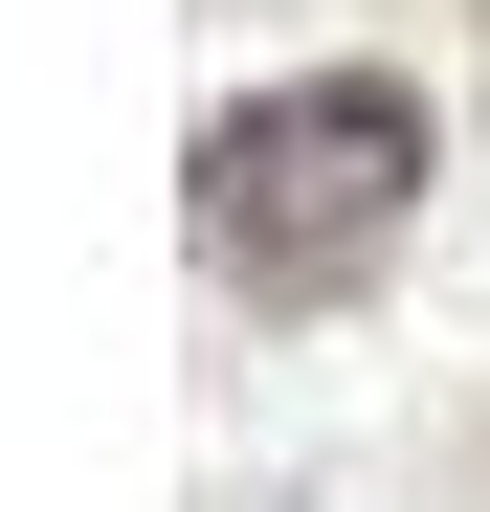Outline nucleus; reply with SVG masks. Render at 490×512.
I'll return each mask as SVG.
<instances>
[{
    "label": "nucleus",
    "mask_w": 490,
    "mask_h": 512,
    "mask_svg": "<svg viewBox=\"0 0 490 512\" xmlns=\"http://www.w3.org/2000/svg\"><path fill=\"white\" fill-rule=\"evenodd\" d=\"M179 179H201V268L268 290V312H312V290H357L379 245L424 223L446 134H424V90H401V67H290V90L201 112Z\"/></svg>",
    "instance_id": "obj_1"
}]
</instances>
